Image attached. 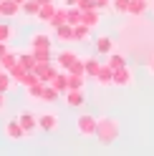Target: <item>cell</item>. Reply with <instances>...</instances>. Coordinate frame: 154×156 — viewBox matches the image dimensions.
I'll list each match as a JSON object with an SVG mask.
<instances>
[{
	"mask_svg": "<svg viewBox=\"0 0 154 156\" xmlns=\"http://www.w3.org/2000/svg\"><path fill=\"white\" fill-rule=\"evenodd\" d=\"M38 10H41V3H38V0H25V3L20 5V13L31 15V18H35V15H38Z\"/></svg>",
	"mask_w": 154,
	"mask_h": 156,
	"instance_id": "obj_24",
	"label": "cell"
},
{
	"mask_svg": "<svg viewBox=\"0 0 154 156\" xmlns=\"http://www.w3.org/2000/svg\"><path fill=\"white\" fill-rule=\"evenodd\" d=\"M58 96H61V93L56 91L51 83H46V86H43V96H41V101H46V103H56V101H58Z\"/></svg>",
	"mask_w": 154,
	"mask_h": 156,
	"instance_id": "obj_22",
	"label": "cell"
},
{
	"mask_svg": "<svg viewBox=\"0 0 154 156\" xmlns=\"http://www.w3.org/2000/svg\"><path fill=\"white\" fill-rule=\"evenodd\" d=\"M33 71L38 73V78H41L43 83H51V81H53V76L58 73L53 63H35V68H33Z\"/></svg>",
	"mask_w": 154,
	"mask_h": 156,
	"instance_id": "obj_8",
	"label": "cell"
},
{
	"mask_svg": "<svg viewBox=\"0 0 154 156\" xmlns=\"http://www.w3.org/2000/svg\"><path fill=\"white\" fill-rule=\"evenodd\" d=\"M58 116L56 113H51V111H46V113H41L38 116V129L41 131H46V133H53V131H58Z\"/></svg>",
	"mask_w": 154,
	"mask_h": 156,
	"instance_id": "obj_4",
	"label": "cell"
},
{
	"mask_svg": "<svg viewBox=\"0 0 154 156\" xmlns=\"http://www.w3.org/2000/svg\"><path fill=\"white\" fill-rule=\"evenodd\" d=\"M35 83H41V78H38V73H35V71H28V73L23 76V81H20L23 88H28V86H35Z\"/></svg>",
	"mask_w": 154,
	"mask_h": 156,
	"instance_id": "obj_33",
	"label": "cell"
},
{
	"mask_svg": "<svg viewBox=\"0 0 154 156\" xmlns=\"http://www.w3.org/2000/svg\"><path fill=\"white\" fill-rule=\"evenodd\" d=\"M96 126H99V119L91 116V113H81L79 119H76V131H79V136H83V139L96 136Z\"/></svg>",
	"mask_w": 154,
	"mask_h": 156,
	"instance_id": "obj_2",
	"label": "cell"
},
{
	"mask_svg": "<svg viewBox=\"0 0 154 156\" xmlns=\"http://www.w3.org/2000/svg\"><path fill=\"white\" fill-rule=\"evenodd\" d=\"M83 63H86V76L96 78V73H99V68H101L99 58H83Z\"/></svg>",
	"mask_w": 154,
	"mask_h": 156,
	"instance_id": "obj_26",
	"label": "cell"
},
{
	"mask_svg": "<svg viewBox=\"0 0 154 156\" xmlns=\"http://www.w3.org/2000/svg\"><path fill=\"white\" fill-rule=\"evenodd\" d=\"M13 83H15V81H13V76L8 73V71H3V73H0V93H8Z\"/></svg>",
	"mask_w": 154,
	"mask_h": 156,
	"instance_id": "obj_28",
	"label": "cell"
},
{
	"mask_svg": "<svg viewBox=\"0 0 154 156\" xmlns=\"http://www.w3.org/2000/svg\"><path fill=\"white\" fill-rule=\"evenodd\" d=\"M149 73L154 76V55H152V61H149Z\"/></svg>",
	"mask_w": 154,
	"mask_h": 156,
	"instance_id": "obj_39",
	"label": "cell"
},
{
	"mask_svg": "<svg viewBox=\"0 0 154 156\" xmlns=\"http://www.w3.org/2000/svg\"><path fill=\"white\" fill-rule=\"evenodd\" d=\"M18 13H20V5L15 0H3V8H0V15L3 18H15Z\"/></svg>",
	"mask_w": 154,
	"mask_h": 156,
	"instance_id": "obj_19",
	"label": "cell"
},
{
	"mask_svg": "<svg viewBox=\"0 0 154 156\" xmlns=\"http://www.w3.org/2000/svg\"><path fill=\"white\" fill-rule=\"evenodd\" d=\"M63 23H68V8H63V10H56V15L51 18V28H58V25H63Z\"/></svg>",
	"mask_w": 154,
	"mask_h": 156,
	"instance_id": "obj_25",
	"label": "cell"
},
{
	"mask_svg": "<svg viewBox=\"0 0 154 156\" xmlns=\"http://www.w3.org/2000/svg\"><path fill=\"white\" fill-rule=\"evenodd\" d=\"M0 8H3V0H0Z\"/></svg>",
	"mask_w": 154,
	"mask_h": 156,
	"instance_id": "obj_43",
	"label": "cell"
},
{
	"mask_svg": "<svg viewBox=\"0 0 154 156\" xmlns=\"http://www.w3.org/2000/svg\"><path fill=\"white\" fill-rule=\"evenodd\" d=\"M114 86H119V88H129V86H134V73H131L129 66L114 71Z\"/></svg>",
	"mask_w": 154,
	"mask_h": 156,
	"instance_id": "obj_5",
	"label": "cell"
},
{
	"mask_svg": "<svg viewBox=\"0 0 154 156\" xmlns=\"http://www.w3.org/2000/svg\"><path fill=\"white\" fill-rule=\"evenodd\" d=\"M15 3H18V5H23V3H25V0H15Z\"/></svg>",
	"mask_w": 154,
	"mask_h": 156,
	"instance_id": "obj_41",
	"label": "cell"
},
{
	"mask_svg": "<svg viewBox=\"0 0 154 156\" xmlns=\"http://www.w3.org/2000/svg\"><path fill=\"white\" fill-rule=\"evenodd\" d=\"M18 58H20V53H15V51H8L3 58H0V66H3L5 71H10V68L18 63Z\"/></svg>",
	"mask_w": 154,
	"mask_h": 156,
	"instance_id": "obj_23",
	"label": "cell"
},
{
	"mask_svg": "<svg viewBox=\"0 0 154 156\" xmlns=\"http://www.w3.org/2000/svg\"><path fill=\"white\" fill-rule=\"evenodd\" d=\"M152 10H154V5H152Z\"/></svg>",
	"mask_w": 154,
	"mask_h": 156,
	"instance_id": "obj_44",
	"label": "cell"
},
{
	"mask_svg": "<svg viewBox=\"0 0 154 156\" xmlns=\"http://www.w3.org/2000/svg\"><path fill=\"white\" fill-rule=\"evenodd\" d=\"M131 0H111V13H129Z\"/></svg>",
	"mask_w": 154,
	"mask_h": 156,
	"instance_id": "obj_31",
	"label": "cell"
},
{
	"mask_svg": "<svg viewBox=\"0 0 154 156\" xmlns=\"http://www.w3.org/2000/svg\"><path fill=\"white\" fill-rule=\"evenodd\" d=\"M38 3H41V5H46V3H56V0H38Z\"/></svg>",
	"mask_w": 154,
	"mask_h": 156,
	"instance_id": "obj_40",
	"label": "cell"
},
{
	"mask_svg": "<svg viewBox=\"0 0 154 156\" xmlns=\"http://www.w3.org/2000/svg\"><path fill=\"white\" fill-rule=\"evenodd\" d=\"M18 121H20V126L28 131V136L38 131V116H35L33 111H23L20 116H18Z\"/></svg>",
	"mask_w": 154,
	"mask_h": 156,
	"instance_id": "obj_7",
	"label": "cell"
},
{
	"mask_svg": "<svg viewBox=\"0 0 154 156\" xmlns=\"http://www.w3.org/2000/svg\"><path fill=\"white\" fill-rule=\"evenodd\" d=\"M147 10H149V0H131L129 15H144Z\"/></svg>",
	"mask_w": 154,
	"mask_h": 156,
	"instance_id": "obj_21",
	"label": "cell"
},
{
	"mask_svg": "<svg viewBox=\"0 0 154 156\" xmlns=\"http://www.w3.org/2000/svg\"><path fill=\"white\" fill-rule=\"evenodd\" d=\"M91 30H94V28H89L86 23H79V25H73V41H79V43H86V41H91Z\"/></svg>",
	"mask_w": 154,
	"mask_h": 156,
	"instance_id": "obj_15",
	"label": "cell"
},
{
	"mask_svg": "<svg viewBox=\"0 0 154 156\" xmlns=\"http://www.w3.org/2000/svg\"><path fill=\"white\" fill-rule=\"evenodd\" d=\"M8 108V98H5V93H0V113H3Z\"/></svg>",
	"mask_w": 154,
	"mask_h": 156,
	"instance_id": "obj_36",
	"label": "cell"
},
{
	"mask_svg": "<svg viewBox=\"0 0 154 156\" xmlns=\"http://www.w3.org/2000/svg\"><path fill=\"white\" fill-rule=\"evenodd\" d=\"M79 8L81 10H94V8H99V5H96V0H79Z\"/></svg>",
	"mask_w": 154,
	"mask_h": 156,
	"instance_id": "obj_35",
	"label": "cell"
},
{
	"mask_svg": "<svg viewBox=\"0 0 154 156\" xmlns=\"http://www.w3.org/2000/svg\"><path fill=\"white\" fill-rule=\"evenodd\" d=\"M8 51H10V48H8V43H3V41H0V58H3Z\"/></svg>",
	"mask_w": 154,
	"mask_h": 156,
	"instance_id": "obj_37",
	"label": "cell"
},
{
	"mask_svg": "<svg viewBox=\"0 0 154 156\" xmlns=\"http://www.w3.org/2000/svg\"><path fill=\"white\" fill-rule=\"evenodd\" d=\"M28 43H31V48H51V51H53V38L48 35V33H41V30L33 33Z\"/></svg>",
	"mask_w": 154,
	"mask_h": 156,
	"instance_id": "obj_12",
	"label": "cell"
},
{
	"mask_svg": "<svg viewBox=\"0 0 154 156\" xmlns=\"http://www.w3.org/2000/svg\"><path fill=\"white\" fill-rule=\"evenodd\" d=\"M3 71H5V68H3V66H0V73H3Z\"/></svg>",
	"mask_w": 154,
	"mask_h": 156,
	"instance_id": "obj_42",
	"label": "cell"
},
{
	"mask_svg": "<svg viewBox=\"0 0 154 156\" xmlns=\"http://www.w3.org/2000/svg\"><path fill=\"white\" fill-rule=\"evenodd\" d=\"M66 3V8H73V5H79V0H63Z\"/></svg>",
	"mask_w": 154,
	"mask_h": 156,
	"instance_id": "obj_38",
	"label": "cell"
},
{
	"mask_svg": "<svg viewBox=\"0 0 154 156\" xmlns=\"http://www.w3.org/2000/svg\"><path fill=\"white\" fill-rule=\"evenodd\" d=\"M63 96H66V103H68L71 108H81L86 103V88H68Z\"/></svg>",
	"mask_w": 154,
	"mask_h": 156,
	"instance_id": "obj_6",
	"label": "cell"
},
{
	"mask_svg": "<svg viewBox=\"0 0 154 156\" xmlns=\"http://www.w3.org/2000/svg\"><path fill=\"white\" fill-rule=\"evenodd\" d=\"M56 30V41H61V43H73V25L71 23H63V25H58V28H53Z\"/></svg>",
	"mask_w": 154,
	"mask_h": 156,
	"instance_id": "obj_13",
	"label": "cell"
},
{
	"mask_svg": "<svg viewBox=\"0 0 154 156\" xmlns=\"http://www.w3.org/2000/svg\"><path fill=\"white\" fill-rule=\"evenodd\" d=\"M3 133H5V139H8V141H23L25 136H28V131L20 126V121H18V119L5 121V126H3Z\"/></svg>",
	"mask_w": 154,
	"mask_h": 156,
	"instance_id": "obj_3",
	"label": "cell"
},
{
	"mask_svg": "<svg viewBox=\"0 0 154 156\" xmlns=\"http://www.w3.org/2000/svg\"><path fill=\"white\" fill-rule=\"evenodd\" d=\"M56 10H58V8H56V3H46V5H41V10H38V20L41 23H51V18L56 15Z\"/></svg>",
	"mask_w": 154,
	"mask_h": 156,
	"instance_id": "obj_16",
	"label": "cell"
},
{
	"mask_svg": "<svg viewBox=\"0 0 154 156\" xmlns=\"http://www.w3.org/2000/svg\"><path fill=\"white\" fill-rule=\"evenodd\" d=\"M79 61V55H76V51H61L58 55H56V63H58L61 71H68V68Z\"/></svg>",
	"mask_w": 154,
	"mask_h": 156,
	"instance_id": "obj_11",
	"label": "cell"
},
{
	"mask_svg": "<svg viewBox=\"0 0 154 156\" xmlns=\"http://www.w3.org/2000/svg\"><path fill=\"white\" fill-rule=\"evenodd\" d=\"M119 133H121V123L116 119H111V116H101L99 119V126H96V139H99V144L111 146L119 139Z\"/></svg>",
	"mask_w": 154,
	"mask_h": 156,
	"instance_id": "obj_1",
	"label": "cell"
},
{
	"mask_svg": "<svg viewBox=\"0 0 154 156\" xmlns=\"http://www.w3.org/2000/svg\"><path fill=\"white\" fill-rule=\"evenodd\" d=\"M33 55H35V63H51L53 61V53L51 48H31Z\"/></svg>",
	"mask_w": 154,
	"mask_h": 156,
	"instance_id": "obj_20",
	"label": "cell"
},
{
	"mask_svg": "<svg viewBox=\"0 0 154 156\" xmlns=\"http://www.w3.org/2000/svg\"><path fill=\"white\" fill-rule=\"evenodd\" d=\"M94 48H96V53H99V55H109L114 51V41H111L109 35H96L94 38Z\"/></svg>",
	"mask_w": 154,
	"mask_h": 156,
	"instance_id": "obj_9",
	"label": "cell"
},
{
	"mask_svg": "<svg viewBox=\"0 0 154 156\" xmlns=\"http://www.w3.org/2000/svg\"><path fill=\"white\" fill-rule=\"evenodd\" d=\"M83 23L96 30L99 23H101V10H99V8H94V10H83Z\"/></svg>",
	"mask_w": 154,
	"mask_h": 156,
	"instance_id": "obj_17",
	"label": "cell"
},
{
	"mask_svg": "<svg viewBox=\"0 0 154 156\" xmlns=\"http://www.w3.org/2000/svg\"><path fill=\"white\" fill-rule=\"evenodd\" d=\"M96 83L99 86H114V68L109 63H101L99 73H96Z\"/></svg>",
	"mask_w": 154,
	"mask_h": 156,
	"instance_id": "obj_10",
	"label": "cell"
},
{
	"mask_svg": "<svg viewBox=\"0 0 154 156\" xmlns=\"http://www.w3.org/2000/svg\"><path fill=\"white\" fill-rule=\"evenodd\" d=\"M68 88H86V76L68 73Z\"/></svg>",
	"mask_w": 154,
	"mask_h": 156,
	"instance_id": "obj_29",
	"label": "cell"
},
{
	"mask_svg": "<svg viewBox=\"0 0 154 156\" xmlns=\"http://www.w3.org/2000/svg\"><path fill=\"white\" fill-rule=\"evenodd\" d=\"M68 23H71V25H79V23H83V10H81L79 5L68 8Z\"/></svg>",
	"mask_w": 154,
	"mask_h": 156,
	"instance_id": "obj_27",
	"label": "cell"
},
{
	"mask_svg": "<svg viewBox=\"0 0 154 156\" xmlns=\"http://www.w3.org/2000/svg\"><path fill=\"white\" fill-rule=\"evenodd\" d=\"M51 86H53V88H56V91H58V93L63 96L66 91H68V71H58V73L53 76Z\"/></svg>",
	"mask_w": 154,
	"mask_h": 156,
	"instance_id": "obj_14",
	"label": "cell"
},
{
	"mask_svg": "<svg viewBox=\"0 0 154 156\" xmlns=\"http://www.w3.org/2000/svg\"><path fill=\"white\" fill-rule=\"evenodd\" d=\"M43 81L41 83H35V86H28V88H25V93H28V98H38V101H41V96H43Z\"/></svg>",
	"mask_w": 154,
	"mask_h": 156,
	"instance_id": "obj_32",
	"label": "cell"
},
{
	"mask_svg": "<svg viewBox=\"0 0 154 156\" xmlns=\"http://www.w3.org/2000/svg\"><path fill=\"white\" fill-rule=\"evenodd\" d=\"M104 63H109L114 71H116V68H124V66H127V55L119 53V51H111V53L106 55V61H104Z\"/></svg>",
	"mask_w": 154,
	"mask_h": 156,
	"instance_id": "obj_18",
	"label": "cell"
},
{
	"mask_svg": "<svg viewBox=\"0 0 154 156\" xmlns=\"http://www.w3.org/2000/svg\"><path fill=\"white\" fill-rule=\"evenodd\" d=\"M18 61H20L28 71H33L35 68V55H33V51H25V53H20V58H18Z\"/></svg>",
	"mask_w": 154,
	"mask_h": 156,
	"instance_id": "obj_30",
	"label": "cell"
},
{
	"mask_svg": "<svg viewBox=\"0 0 154 156\" xmlns=\"http://www.w3.org/2000/svg\"><path fill=\"white\" fill-rule=\"evenodd\" d=\"M13 35H15V30H13L10 25H8V23H0V41H3V43H10Z\"/></svg>",
	"mask_w": 154,
	"mask_h": 156,
	"instance_id": "obj_34",
	"label": "cell"
}]
</instances>
